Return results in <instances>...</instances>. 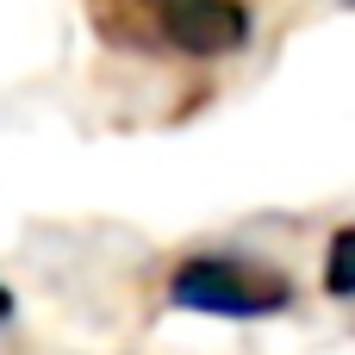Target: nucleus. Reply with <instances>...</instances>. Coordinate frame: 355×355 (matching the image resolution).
Instances as JSON below:
<instances>
[{
  "mask_svg": "<svg viewBox=\"0 0 355 355\" xmlns=\"http://www.w3.org/2000/svg\"><path fill=\"white\" fill-rule=\"evenodd\" d=\"M87 19L112 50H131V56L212 62L250 44L243 0H87Z\"/></svg>",
  "mask_w": 355,
  "mask_h": 355,
  "instance_id": "obj_1",
  "label": "nucleus"
},
{
  "mask_svg": "<svg viewBox=\"0 0 355 355\" xmlns=\"http://www.w3.org/2000/svg\"><path fill=\"white\" fill-rule=\"evenodd\" d=\"M168 306L181 312H206V318H275L293 306V281L268 262L250 256H193L175 268L168 281Z\"/></svg>",
  "mask_w": 355,
  "mask_h": 355,
  "instance_id": "obj_2",
  "label": "nucleus"
},
{
  "mask_svg": "<svg viewBox=\"0 0 355 355\" xmlns=\"http://www.w3.org/2000/svg\"><path fill=\"white\" fill-rule=\"evenodd\" d=\"M324 293L331 300H355V225H343L324 250Z\"/></svg>",
  "mask_w": 355,
  "mask_h": 355,
  "instance_id": "obj_3",
  "label": "nucleus"
},
{
  "mask_svg": "<svg viewBox=\"0 0 355 355\" xmlns=\"http://www.w3.org/2000/svg\"><path fill=\"white\" fill-rule=\"evenodd\" d=\"M6 318H12V293L0 287V331H6Z\"/></svg>",
  "mask_w": 355,
  "mask_h": 355,
  "instance_id": "obj_4",
  "label": "nucleus"
}]
</instances>
